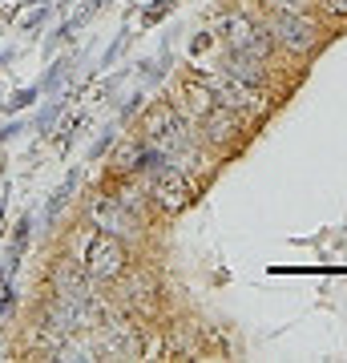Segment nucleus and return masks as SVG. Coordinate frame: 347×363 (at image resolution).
I'll return each instance as SVG.
<instances>
[{
  "label": "nucleus",
  "instance_id": "10",
  "mask_svg": "<svg viewBox=\"0 0 347 363\" xmlns=\"http://www.w3.org/2000/svg\"><path fill=\"white\" fill-rule=\"evenodd\" d=\"M219 93L206 85V77L202 73H190V77H182V85H178V109H182V117L190 121V125H198L206 113H214L219 109Z\"/></svg>",
  "mask_w": 347,
  "mask_h": 363
},
{
  "label": "nucleus",
  "instance_id": "6",
  "mask_svg": "<svg viewBox=\"0 0 347 363\" xmlns=\"http://www.w3.org/2000/svg\"><path fill=\"white\" fill-rule=\"evenodd\" d=\"M150 202H154L162 214H182V210L194 202V182L190 174L182 166H174V162H166L162 169H154L150 174Z\"/></svg>",
  "mask_w": 347,
  "mask_h": 363
},
{
  "label": "nucleus",
  "instance_id": "30",
  "mask_svg": "<svg viewBox=\"0 0 347 363\" xmlns=\"http://www.w3.org/2000/svg\"><path fill=\"white\" fill-rule=\"evenodd\" d=\"M0 4H4V0H0Z\"/></svg>",
  "mask_w": 347,
  "mask_h": 363
},
{
  "label": "nucleus",
  "instance_id": "4",
  "mask_svg": "<svg viewBox=\"0 0 347 363\" xmlns=\"http://www.w3.org/2000/svg\"><path fill=\"white\" fill-rule=\"evenodd\" d=\"M81 267H85L89 279H97V283H117V279H126L129 274L126 238H117V234H109V230L89 234V242L81 250Z\"/></svg>",
  "mask_w": 347,
  "mask_h": 363
},
{
  "label": "nucleus",
  "instance_id": "28",
  "mask_svg": "<svg viewBox=\"0 0 347 363\" xmlns=\"http://www.w3.org/2000/svg\"><path fill=\"white\" fill-rule=\"evenodd\" d=\"M4 65H9V52H0V69H4Z\"/></svg>",
  "mask_w": 347,
  "mask_h": 363
},
{
  "label": "nucleus",
  "instance_id": "21",
  "mask_svg": "<svg viewBox=\"0 0 347 363\" xmlns=\"http://www.w3.org/2000/svg\"><path fill=\"white\" fill-rule=\"evenodd\" d=\"M53 9H57V4H49V0H45V4H37V9L28 13V21H25L28 33H40V28H45V21L53 16Z\"/></svg>",
  "mask_w": 347,
  "mask_h": 363
},
{
  "label": "nucleus",
  "instance_id": "2",
  "mask_svg": "<svg viewBox=\"0 0 347 363\" xmlns=\"http://www.w3.org/2000/svg\"><path fill=\"white\" fill-rule=\"evenodd\" d=\"M214 37H222L226 49L246 52V57H258V61H270V52H275L270 25H258L246 9H222L219 21H214Z\"/></svg>",
  "mask_w": 347,
  "mask_h": 363
},
{
  "label": "nucleus",
  "instance_id": "22",
  "mask_svg": "<svg viewBox=\"0 0 347 363\" xmlns=\"http://www.w3.org/2000/svg\"><path fill=\"white\" fill-rule=\"evenodd\" d=\"M323 9V16H331V21H347V0H315Z\"/></svg>",
  "mask_w": 347,
  "mask_h": 363
},
{
  "label": "nucleus",
  "instance_id": "17",
  "mask_svg": "<svg viewBox=\"0 0 347 363\" xmlns=\"http://www.w3.org/2000/svg\"><path fill=\"white\" fill-rule=\"evenodd\" d=\"M267 13H311V0H258Z\"/></svg>",
  "mask_w": 347,
  "mask_h": 363
},
{
  "label": "nucleus",
  "instance_id": "13",
  "mask_svg": "<svg viewBox=\"0 0 347 363\" xmlns=\"http://www.w3.org/2000/svg\"><path fill=\"white\" fill-rule=\"evenodd\" d=\"M28 242H33V214H25V218L16 222V230H13V242H9V271H16L21 267V259H25V250H28Z\"/></svg>",
  "mask_w": 347,
  "mask_h": 363
},
{
  "label": "nucleus",
  "instance_id": "23",
  "mask_svg": "<svg viewBox=\"0 0 347 363\" xmlns=\"http://www.w3.org/2000/svg\"><path fill=\"white\" fill-rule=\"evenodd\" d=\"M81 130H85V113L69 117V125H65V133H61V150H69V142H73V138H77Z\"/></svg>",
  "mask_w": 347,
  "mask_h": 363
},
{
  "label": "nucleus",
  "instance_id": "16",
  "mask_svg": "<svg viewBox=\"0 0 347 363\" xmlns=\"http://www.w3.org/2000/svg\"><path fill=\"white\" fill-rule=\"evenodd\" d=\"M174 9H178V0H154L150 9H142V28H154L158 21H166Z\"/></svg>",
  "mask_w": 347,
  "mask_h": 363
},
{
  "label": "nucleus",
  "instance_id": "11",
  "mask_svg": "<svg viewBox=\"0 0 347 363\" xmlns=\"http://www.w3.org/2000/svg\"><path fill=\"white\" fill-rule=\"evenodd\" d=\"M219 69L231 73V77H238V81H246V85H255V89L270 93V69H267V61H258V57H246V52L226 49L222 61H219Z\"/></svg>",
  "mask_w": 347,
  "mask_h": 363
},
{
  "label": "nucleus",
  "instance_id": "18",
  "mask_svg": "<svg viewBox=\"0 0 347 363\" xmlns=\"http://www.w3.org/2000/svg\"><path fill=\"white\" fill-rule=\"evenodd\" d=\"M117 138H121V133H117V125H109V130L101 133V138H97V142L89 145V162H101L105 154H109V150H114V142Z\"/></svg>",
  "mask_w": 347,
  "mask_h": 363
},
{
  "label": "nucleus",
  "instance_id": "20",
  "mask_svg": "<svg viewBox=\"0 0 347 363\" xmlns=\"http://www.w3.org/2000/svg\"><path fill=\"white\" fill-rule=\"evenodd\" d=\"M13 307H16V286H13V279L4 274V283H0V319H9Z\"/></svg>",
  "mask_w": 347,
  "mask_h": 363
},
{
  "label": "nucleus",
  "instance_id": "19",
  "mask_svg": "<svg viewBox=\"0 0 347 363\" xmlns=\"http://www.w3.org/2000/svg\"><path fill=\"white\" fill-rule=\"evenodd\" d=\"M37 97H40V85H28V89L13 93V97H9V105H4V109H9V113H21V109H28V105L37 101Z\"/></svg>",
  "mask_w": 347,
  "mask_h": 363
},
{
  "label": "nucleus",
  "instance_id": "1",
  "mask_svg": "<svg viewBox=\"0 0 347 363\" xmlns=\"http://www.w3.org/2000/svg\"><path fill=\"white\" fill-rule=\"evenodd\" d=\"M142 138L150 145H158V150H162L174 166L186 169V174L202 162V138H198V130L182 117V109L174 101H154L145 109Z\"/></svg>",
  "mask_w": 347,
  "mask_h": 363
},
{
  "label": "nucleus",
  "instance_id": "14",
  "mask_svg": "<svg viewBox=\"0 0 347 363\" xmlns=\"http://www.w3.org/2000/svg\"><path fill=\"white\" fill-rule=\"evenodd\" d=\"M69 65H73L69 57H61V61H53V65H49V73H45V77L37 81V85H40V93H49V97H53V93L61 89L65 81H69Z\"/></svg>",
  "mask_w": 347,
  "mask_h": 363
},
{
  "label": "nucleus",
  "instance_id": "12",
  "mask_svg": "<svg viewBox=\"0 0 347 363\" xmlns=\"http://www.w3.org/2000/svg\"><path fill=\"white\" fill-rule=\"evenodd\" d=\"M77 186H81V166L77 169H69L65 174V182L53 190V198H49V206H45V222H57V214H61L69 202H73V194H77Z\"/></svg>",
  "mask_w": 347,
  "mask_h": 363
},
{
  "label": "nucleus",
  "instance_id": "26",
  "mask_svg": "<svg viewBox=\"0 0 347 363\" xmlns=\"http://www.w3.org/2000/svg\"><path fill=\"white\" fill-rule=\"evenodd\" d=\"M210 45H214V33H198V37L190 40V52L198 57V52H202V49H210Z\"/></svg>",
  "mask_w": 347,
  "mask_h": 363
},
{
  "label": "nucleus",
  "instance_id": "31",
  "mask_svg": "<svg viewBox=\"0 0 347 363\" xmlns=\"http://www.w3.org/2000/svg\"><path fill=\"white\" fill-rule=\"evenodd\" d=\"M178 4H182V0H178Z\"/></svg>",
  "mask_w": 347,
  "mask_h": 363
},
{
  "label": "nucleus",
  "instance_id": "15",
  "mask_svg": "<svg viewBox=\"0 0 347 363\" xmlns=\"http://www.w3.org/2000/svg\"><path fill=\"white\" fill-rule=\"evenodd\" d=\"M61 113H65V101L57 97V93H53V101L45 105V109L37 113V121H33V130H37L40 138H49V133H53V125H57V117H61Z\"/></svg>",
  "mask_w": 347,
  "mask_h": 363
},
{
  "label": "nucleus",
  "instance_id": "29",
  "mask_svg": "<svg viewBox=\"0 0 347 363\" xmlns=\"http://www.w3.org/2000/svg\"><path fill=\"white\" fill-rule=\"evenodd\" d=\"M0 222H4V206H0Z\"/></svg>",
  "mask_w": 347,
  "mask_h": 363
},
{
  "label": "nucleus",
  "instance_id": "7",
  "mask_svg": "<svg viewBox=\"0 0 347 363\" xmlns=\"http://www.w3.org/2000/svg\"><path fill=\"white\" fill-rule=\"evenodd\" d=\"M85 214H89L93 230H109V234H117V238H138V234H142V226H145V222L138 218V214H133V210H129L126 202L114 194V190H105V194L89 198Z\"/></svg>",
  "mask_w": 347,
  "mask_h": 363
},
{
  "label": "nucleus",
  "instance_id": "5",
  "mask_svg": "<svg viewBox=\"0 0 347 363\" xmlns=\"http://www.w3.org/2000/svg\"><path fill=\"white\" fill-rule=\"evenodd\" d=\"M206 77V85L219 93V101L226 105V109H234V113H243V117H263L270 109V93L267 89H255V85H246V81L231 77V73H222V69H198Z\"/></svg>",
  "mask_w": 347,
  "mask_h": 363
},
{
  "label": "nucleus",
  "instance_id": "9",
  "mask_svg": "<svg viewBox=\"0 0 347 363\" xmlns=\"http://www.w3.org/2000/svg\"><path fill=\"white\" fill-rule=\"evenodd\" d=\"M194 130H198L202 145H219V150H226V145H234L238 138H243L246 117L234 113V109H226V105H219V109H214V113H206Z\"/></svg>",
  "mask_w": 347,
  "mask_h": 363
},
{
  "label": "nucleus",
  "instance_id": "25",
  "mask_svg": "<svg viewBox=\"0 0 347 363\" xmlns=\"http://www.w3.org/2000/svg\"><path fill=\"white\" fill-rule=\"evenodd\" d=\"M126 33H121V37H117L114 40V45H109V49H105V57H101V69H109V65H114V61H117V57H121V49H126Z\"/></svg>",
  "mask_w": 347,
  "mask_h": 363
},
{
  "label": "nucleus",
  "instance_id": "24",
  "mask_svg": "<svg viewBox=\"0 0 347 363\" xmlns=\"http://www.w3.org/2000/svg\"><path fill=\"white\" fill-rule=\"evenodd\" d=\"M142 101H145V89H138L126 105H121V113H117V125H121V121H129V117L138 113V109H142Z\"/></svg>",
  "mask_w": 347,
  "mask_h": 363
},
{
  "label": "nucleus",
  "instance_id": "8",
  "mask_svg": "<svg viewBox=\"0 0 347 363\" xmlns=\"http://www.w3.org/2000/svg\"><path fill=\"white\" fill-rule=\"evenodd\" d=\"M145 351V335L133 319H117L101 327V335L93 339V355H117V359H138Z\"/></svg>",
  "mask_w": 347,
  "mask_h": 363
},
{
  "label": "nucleus",
  "instance_id": "27",
  "mask_svg": "<svg viewBox=\"0 0 347 363\" xmlns=\"http://www.w3.org/2000/svg\"><path fill=\"white\" fill-rule=\"evenodd\" d=\"M25 130V125H21V121H13V125H4V130H0V145H9L16 138V133Z\"/></svg>",
  "mask_w": 347,
  "mask_h": 363
},
{
  "label": "nucleus",
  "instance_id": "3",
  "mask_svg": "<svg viewBox=\"0 0 347 363\" xmlns=\"http://www.w3.org/2000/svg\"><path fill=\"white\" fill-rule=\"evenodd\" d=\"M275 49L291 52V57H311L323 45V25L315 13H267Z\"/></svg>",
  "mask_w": 347,
  "mask_h": 363
}]
</instances>
